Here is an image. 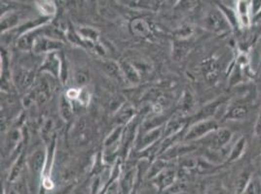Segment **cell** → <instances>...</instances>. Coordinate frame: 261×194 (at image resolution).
Segmentation results:
<instances>
[{
	"label": "cell",
	"instance_id": "cell-9",
	"mask_svg": "<svg viewBox=\"0 0 261 194\" xmlns=\"http://www.w3.org/2000/svg\"><path fill=\"white\" fill-rule=\"evenodd\" d=\"M250 13L252 20L257 17L261 13V0H252L250 1Z\"/></svg>",
	"mask_w": 261,
	"mask_h": 194
},
{
	"label": "cell",
	"instance_id": "cell-14",
	"mask_svg": "<svg viewBox=\"0 0 261 194\" xmlns=\"http://www.w3.org/2000/svg\"><path fill=\"white\" fill-rule=\"evenodd\" d=\"M69 190H70V187H67V188H65V189H64V191H63V192H61V193L59 194H68V192H69Z\"/></svg>",
	"mask_w": 261,
	"mask_h": 194
},
{
	"label": "cell",
	"instance_id": "cell-2",
	"mask_svg": "<svg viewBox=\"0 0 261 194\" xmlns=\"http://www.w3.org/2000/svg\"><path fill=\"white\" fill-rule=\"evenodd\" d=\"M217 128H218V123L215 120L207 119V120L201 121L198 124L194 125L191 128V130L188 132L187 137L189 139L200 138V137H203V136L207 135L210 132H212V131L217 130Z\"/></svg>",
	"mask_w": 261,
	"mask_h": 194
},
{
	"label": "cell",
	"instance_id": "cell-5",
	"mask_svg": "<svg viewBox=\"0 0 261 194\" xmlns=\"http://www.w3.org/2000/svg\"><path fill=\"white\" fill-rule=\"evenodd\" d=\"M248 142L246 137H241L235 142L234 146L231 148L228 155V160L230 162L237 161L245 154L247 150Z\"/></svg>",
	"mask_w": 261,
	"mask_h": 194
},
{
	"label": "cell",
	"instance_id": "cell-4",
	"mask_svg": "<svg viewBox=\"0 0 261 194\" xmlns=\"http://www.w3.org/2000/svg\"><path fill=\"white\" fill-rule=\"evenodd\" d=\"M249 115V108L243 103H236L229 107L225 119L229 120H244Z\"/></svg>",
	"mask_w": 261,
	"mask_h": 194
},
{
	"label": "cell",
	"instance_id": "cell-12",
	"mask_svg": "<svg viewBox=\"0 0 261 194\" xmlns=\"http://www.w3.org/2000/svg\"><path fill=\"white\" fill-rule=\"evenodd\" d=\"M42 154L40 153H36L33 157V166H34V169L35 170H38L42 164Z\"/></svg>",
	"mask_w": 261,
	"mask_h": 194
},
{
	"label": "cell",
	"instance_id": "cell-3",
	"mask_svg": "<svg viewBox=\"0 0 261 194\" xmlns=\"http://www.w3.org/2000/svg\"><path fill=\"white\" fill-rule=\"evenodd\" d=\"M235 10L238 16L240 26L249 27L252 22L250 1H244V0L237 1L235 4Z\"/></svg>",
	"mask_w": 261,
	"mask_h": 194
},
{
	"label": "cell",
	"instance_id": "cell-10",
	"mask_svg": "<svg viewBox=\"0 0 261 194\" xmlns=\"http://www.w3.org/2000/svg\"><path fill=\"white\" fill-rule=\"evenodd\" d=\"M254 135L258 140L261 141V107L254 125Z\"/></svg>",
	"mask_w": 261,
	"mask_h": 194
},
{
	"label": "cell",
	"instance_id": "cell-1",
	"mask_svg": "<svg viewBox=\"0 0 261 194\" xmlns=\"http://www.w3.org/2000/svg\"><path fill=\"white\" fill-rule=\"evenodd\" d=\"M205 22L207 28L215 33H226L231 29V25L221 10H213L207 15Z\"/></svg>",
	"mask_w": 261,
	"mask_h": 194
},
{
	"label": "cell",
	"instance_id": "cell-15",
	"mask_svg": "<svg viewBox=\"0 0 261 194\" xmlns=\"http://www.w3.org/2000/svg\"><path fill=\"white\" fill-rule=\"evenodd\" d=\"M258 18H261V13L259 14V15H258V16H257V17H255L254 19H258Z\"/></svg>",
	"mask_w": 261,
	"mask_h": 194
},
{
	"label": "cell",
	"instance_id": "cell-6",
	"mask_svg": "<svg viewBox=\"0 0 261 194\" xmlns=\"http://www.w3.org/2000/svg\"><path fill=\"white\" fill-rule=\"evenodd\" d=\"M253 174L250 169L246 168L239 173L235 181V191L237 194H244L247 186L249 185Z\"/></svg>",
	"mask_w": 261,
	"mask_h": 194
},
{
	"label": "cell",
	"instance_id": "cell-8",
	"mask_svg": "<svg viewBox=\"0 0 261 194\" xmlns=\"http://www.w3.org/2000/svg\"><path fill=\"white\" fill-rule=\"evenodd\" d=\"M244 194H261L260 178L252 176L250 183L247 186Z\"/></svg>",
	"mask_w": 261,
	"mask_h": 194
},
{
	"label": "cell",
	"instance_id": "cell-7",
	"mask_svg": "<svg viewBox=\"0 0 261 194\" xmlns=\"http://www.w3.org/2000/svg\"><path fill=\"white\" fill-rule=\"evenodd\" d=\"M232 138V132L228 128H219L215 132L212 145L214 148H222L228 144Z\"/></svg>",
	"mask_w": 261,
	"mask_h": 194
},
{
	"label": "cell",
	"instance_id": "cell-13",
	"mask_svg": "<svg viewBox=\"0 0 261 194\" xmlns=\"http://www.w3.org/2000/svg\"><path fill=\"white\" fill-rule=\"evenodd\" d=\"M10 194H25V187L22 183H19L17 185H15L12 189Z\"/></svg>",
	"mask_w": 261,
	"mask_h": 194
},
{
	"label": "cell",
	"instance_id": "cell-11",
	"mask_svg": "<svg viewBox=\"0 0 261 194\" xmlns=\"http://www.w3.org/2000/svg\"><path fill=\"white\" fill-rule=\"evenodd\" d=\"M40 6H41V9L48 14H53L55 12V5L52 2H48V1L42 2Z\"/></svg>",
	"mask_w": 261,
	"mask_h": 194
}]
</instances>
